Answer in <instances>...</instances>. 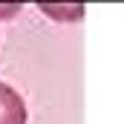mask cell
<instances>
[{"label":"cell","mask_w":124,"mask_h":124,"mask_svg":"<svg viewBox=\"0 0 124 124\" xmlns=\"http://www.w3.org/2000/svg\"><path fill=\"white\" fill-rule=\"evenodd\" d=\"M35 3L55 23H78L84 17V0H35Z\"/></svg>","instance_id":"1"},{"label":"cell","mask_w":124,"mask_h":124,"mask_svg":"<svg viewBox=\"0 0 124 124\" xmlns=\"http://www.w3.org/2000/svg\"><path fill=\"white\" fill-rule=\"evenodd\" d=\"M20 9H23V0H0V20L15 17Z\"/></svg>","instance_id":"3"},{"label":"cell","mask_w":124,"mask_h":124,"mask_svg":"<svg viewBox=\"0 0 124 124\" xmlns=\"http://www.w3.org/2000/svg\"><path fill=\"white\" fill-rule=\"evenodd\" d=\"M0 124H26V104L17 90L0 81Z\"/></svg>","instance_id":"2"}]
</instances>
